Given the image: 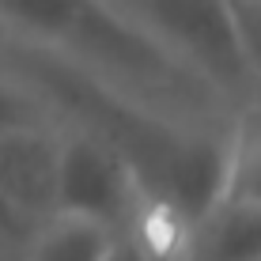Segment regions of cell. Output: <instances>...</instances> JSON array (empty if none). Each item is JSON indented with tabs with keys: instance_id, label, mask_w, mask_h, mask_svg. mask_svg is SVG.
<instances>
[{
	"instance_id": "7",
	"label": "cell",
	"mask_w": 261,
	"mask_h": 261,
	"mask_svg": "<svg viewBox=\"0 0 261 261\" xmlns=\"http://www.w3.org/2000/svg\"><path fill=\"white\" fill-rule=\"evenodd\" d=\"M114 239H118V231L95 220L53 212L49 220L31 227L23 242V261H106Z\"/></svg>"
},
{
	"instance_id": "3",
	"label": "cell",
	"mask_w": 261,
	"mask_h": 261,
	"mask_svg": "<svg viewBox=\"0 0 261 261\" xmlns=\"http://www.w3.org/2000/svg\"><path fill=\"white\" fill-rule=\"evenodd\" d=\"M148 46L208 91L223 110L261 87L242 61L231 0H106Z\"/></svg>"
},
{
	"instance_id": "1",
	"label": "cell",
	"mask_w": 261,
	"mask_h": 261,
	"mask_svg": "<svg viewBox=\"0 0 261 261\" xmlns=\"http://www.w3.org/2000/svg\"><path fill=\"white\" fill-rule=\"evenodd\" d=\"M0 65L23 76L53 114H65L68 125L110 144L144 193L174 204L204 227L220 204L223 125H197L163 114L87 68L31 46L0 42Z\"/></svg>"
},
{
	"instance_id": "4",
	"label": "cell",
	"mask_w": 261,
	"mask_h": 261,
	"mask_svg": "<svg viewBox=\"0 0 261 261\" xmlns=\"http://www.w3.org/2000/svg\"><path fill=\"white\" fill-rule=\"evenodd\" d=\"M133 197H137V182L118 151L95 133L61 121L57 212L84 216L110 231H121Z\"/></svg>"
},
{
	"instance_id": "5",
	"label": "cell",
	"mask_w": 261,
	"mask_h": 261,
	"mask_svg": "<svg viewBox=\"0 0 261 261\" xmlns=\"http://www.w3.org/2000/svg\"><path fill=\"white\" fill-rule=\"evenodd\" d=\"M61 118L27 121L0 133V193L23 223H42L57 212Z\"/></svg>"
},
{
	"instance_id": "9",
	"label": "cell",
	"mask_w": 261,
	"mask_h": 261,
	"mask_svg": "<svg viewBox=\"0 0 261 261\" xmlns=\"http://www.w3.org/2000/svg\"><path fill=\"white\" fill-rule=\"evenodd\" d=\"M231 19H235L239 49L250 68V80L261 87V0H231Z\"/></svg>"
},
{
	"instance_id": "6",
	"label": "cell",
	"mask_w": 261,
	"mask_h": 261,
	"mask_svg": "<svg viewBox=\"0 0 261 261\" xmlns=\"http://www.w3.org/2000/svg\"><path fill=\"white\" fill-rule=\"evenodd\" d=\"M220 208H261V91L231 106L223 121Z\"/></svg>"
},
{
	"instance_id": "12",
	"label": "cell",
	"mask_w": 261,
	"mask_h": 261,
	"mask_svg": "<svg viewBox=\"0 0 261 261\" xmlns=\"http://www.w3.org/2000/svg\"><path fill=\"white\" fill-rule=\"evenodd\" d=\"M257 261H261V257H257Z\"/></svg>"
},
{
	"instance_id": "8",
	"label": "cell",
	"mask_w": 261,
	"mask_h": 261,
	"mask_svg": "<svg viewBox=\"0 0 261 261\" xmlns=\"http://www.w3.org/2000/svg\"><path fill=\"white\" fill-rule=\"evenodd\" d=\"M42 118H57L23 76H15L8 65H0V133L15 129L27 121H42Z\"/></svg>"
},
{
	"instance_id": "10",
	"label": "cell",
	"mask_w": 261,
	"mask_h": 261,
	"mask_svg": "<svg viewBox=\"0 0 261 261\" xmlns=\"http://www.w3.org/2000/svg\"><path fill=\"white\" fill-rule=\"evenodd\" d=\"M27 235H31V223H23L15 208L4 201V193H0V246H23Z\"/></svg>"
},
{
	"instance_id": "2",
	"label": "cell",
	"mask_w": 261,
	"mask_h": 261,
	"mask_svg": "<svg viewBox=\"0 0 261 261\" xmlns=\"http://www.w3.org/2000/svg\"><path fill=\"white\" fill-rule=\"evenodd\" d=\"M0 42L53 53L182 121H227V110L148 46L106 0H0Z\"/></svg>"
},
{
	"instance_id": "11",
	"label": "cell",
	"mask_w": 261,
	"mask_h": 261,
	"mask_svg": "<svg viewBox=\"0 0 261 261\" xmlns=\"http://www.w3.org/2000/svg\"><path fill=\"white\" fill-rule=\"evenodd\" d=\"M106 261H148V257H144L133 242H125L118 235V239H114V246H110V254H106Z\"/></svg>"
}]
</instances>
